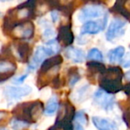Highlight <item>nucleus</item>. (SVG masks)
I'll use <instances>...</instances> for the list:
<instances>
[{
  "instance_id": "obj_26",
  "label": "nucleus",
  "mask_w": 130,
  "mask_h": 130,
  "mask_svg": "<svg viewBox=\"0 0 130 130\" xmlns=\"http://www.w3.org/2000/svg\"><path fill=\"white\" fill-rule=\"evenodd\" d=\"M42 4L45 5L51 11L52 10H60L61 8V4L58 0H39Z\"/></svg>"
},
{
  "instance_id": "obj_25",
  "label": "nucleus",
  "mask_w": 130,
  "mask_h": 130,
  "mask_svg": "<svg viewBox=\"0 0 130 130\" xmlns=\"http://www.w3.org/2000/svg\"><path fill=\"white\" fill-rule=\"evenodd\" d=\"M30 124L27 123L26 121H23L21 120H18V119L13 118V120L11 122V127L13 130H23L27 127H28Z\"/></svg>"
},
{
  "instance_id": "obj_12",
  "label": "nucleus",
  "mask_w": 130,
  "mask_h": 130,
  "mask_svg": "<svg viewBox=\"0 0 130 130\" xmlns=\"http://www.w3.org/2000/svg\"><path fill=\"white\" fill-rule=\"evenodd\" d=\"M63 62V58L62 56L58 54H55L52 55V57L48 58H45L41 66V68H40V71L38 72V74H45V73L49 72L50 70H52L54 67H59L60 65L62 64Z\"/></svg>"
},
{
  "instance_id": "obj_33",
  "label": "nucleus",
  "mask_w": 130,
  "mask_h": 130,
  "mask_svg": "<svg viewBox=\"0 0 130 130\" xmlns=\"http://www.w3.org/2000/svg\"><path fill=\"white\" fill-rule=\"evenodd\" d=\"M122 89H123L124 92H125L126 94L127 95V96H129V95H130V82L125 86V87L122 88Z\"/></svg>"
},
{
  "instance_id": "obj_5",
  "label": "nucleus",
  "mask_w": 130,
  "mask_h": 130,
  "mask_svg": "<svg viewBox=\"0 0 130 130\" xmlns=\"http://www.w3.org/2000/svg\"><path fill=\"white\" fill-rule=\"evenodd\" d=\"M126 24H127V22L125 20L117 17L112 19V21H111L109 27H108L107 31H106V40L109 42H112L114 39L123 36V34L125 33L124 27H125Z\"/></svg>"
},
{
  "instance_id": "obj_35",
  "label": "nucleus",
  "mask_w": 130,
  "mask_h": 130,
  "mask_svg": "<svg viewBox=\"0 0 130 130\" xmlns=\"http://www.w3.org/2000/svg\"><path fill=\"white\" fill-rule=\"evenodd\" d=\"M123 77L125 78V80H127V82H130V70L127 71V73H125V74H123Z\"/></svg>"
},
{
  "instance_id": "obj_21",
  "label": "nucleus",
  "mask_w": 130,
  "mask_h": 130,
  "mask_svg": "<svg viewBox=\"0 0 130 130\" xmlns=\"http://www.w3.org/2000/svg\"><path fill=\"white\" fill-rule=\"evenodd\" d=\"M88 69H89V72L92 74H102L105 70V67H104V64H102L99 61H94V60H91L89 63L87 64Z\"/></svg>"
},
{
  "instance_id": "obj_24",
  "label": "nucleus",
  "mask_w": 130,
  "mask_h": 130,
  "mask_svg": "<svg viewBox=\"0 0 130 130\" xmlns=\"http://www.w3.org/2000/svg\"><path fill=\"white\" fill-rule=\"evenodd\" d=\"M87 58L89 60H94V61L102 62L104 60V56H103V53L100 52L98 49L92 48L89 51V52H88Z\"/></svg>"
},
{
  "instance_id": "obj_16",
  "label": "nucleus",
  "mask_w": 130,
  "mask_h": 130,
  "mask_svg": "<svg viewBox=\"0 0 130 130\" xmlns=\"http://www.w3.org/2000/svg\"><path fill=\"white\" fill-rule=\"evenodd\" d=\"M74 114H75V108L74 107L72 104L67 101L63 104L62 107L60 108L59 114H58L57 120H64L67 121L72 122V120L74 118Z\"/></svg>"
},
{
  "instance_id": "obj_7",
  "label": "nucleus",
  "mask_w": 130,
  "mask_h": 130,
  "mask_svg": "<svg viewBox=\"0 0 130 130\" xmlns=\"http://www.w3.org/2000/svg\"><path fill=\"white\" fill-rule=\"evenodd\" d=\"M94 102L96 105L100 106L102 109L105 110L106 111L112 109L114 105V98L111 94L104 91L103 89H98L94 93Z\"/></svg>"
},
{
  "instance_id": "obj_11",
  "label": "nucleus",
  "mask_w": 130,
  "mask_h": 130,
  "mask_svg": "<svg viewBox=\"0 0 130 130\" xmlns=\"http://www.w3.org/2000/svg\"><path fill=\"white\" fill-rule=\"evenodd\" d=\"M56 39L58 43H61L64 46H70L74 41V36L72 31L71 24L62 25L58 27Z\"/></svg>"
},
{
  "instance_id": "obj_10",
  "label": "nucleus",
  "mask_w": 130,
  "mask_h": 130,
  "mask_svg": "<svg viewBox=\"0 0 130 130\" xmlns=\"http://www.w3.org/2000/svg\"><path fill=\"white\" fill-rule=\"evenodd\" d=\"M17 18L15 12V8H12L7 11L6 15L5 16L3 20V26H2V31L7 36H10L12 33L13 28L16 27V25L20 22Z\"/></svg>"
},
{
  "instance_id": "obj_22",
  "label": "nucleus",
  "mask_w": 130,
  "mask_h": 130,
  "mask_svg": "<svg viewBox=\"0 0 130 130\" xmlns=\"http://www.w3.org/2000/svg\"><path fill=\"white\" fill-rule=\"evenodd\" d=\"M48 130H74L72 122L64 120H57L55 124Z\"/></svg>"
},
{
  "instance_id": "obj_28",
  "label": "nucleus",
  "mask_w": 130,
  "mask_h": 130,
  "mask_svg": "<svg viewBox=\"0 0 130 130\" xmlns=\"http://www.w3.org/2000/svg\"><path fill=\"white\" fill-rule=\"evenodd\" d=\"M74 120L80 125H88V116L83 111H79L75 112Z\"/></svg>"
},
{
  "instance_id": "obj_18",
  "label": "nucleus",
  "mask_w": 130,
  "mask_h": 130,
  "mask_svg": "<svg viewBox=\"0 0 130 130\" xmlns=\"http://www.w3.org/2000/svg\"><path fill=\"white\" fill-rule=\"evenodd\" d=\"M124 55H125V48L123 46H118L110 51L108 52L107 56L110 63L118 64L121 61Z\"/></svg>"
},
{
  "instance_id": "obj_13",
  "label": "nucleus",
  "mask_w": 130,
  "mask_h": 130,
  "mask_svg": "<svg viewBox=\"0 0 130 130\" xmlns=\"http://www.w3.org/2000/svg\"><path fill=\"white\" fill-rule=\"evenodd\" d=\"M65 56L74 63H82L85 60V52L82 49L74 46H67L65 51Z\"/></svg>"
},
{
  "instance_id": "obj_30",
  "label": "nucleus",
  "mask_w": 130,
  "mask_h": 130,
  "mask_svg": "<svg viewBox=\"0 0 130 130\" xmlns=\"http://www.w3.org/2000/svg\"><path fill=\"white\" fill-rule=\"evenodd\" d=\"M60 18L59 11L58 10H52L51 11V19H52L53 23H56L58 21Z\"/></svg>"
},
{
  "instance_id": "obj_34",
  "label": "nucleus",
  "mask_w": 130,
  "mask_h": 130,
  "mask_svg": "<svg viewBox=\"0 0 130 130\" xmlns=\"http://www.w3.org/2000/svg\"><path fill=\"white\" fill-rule=\"evenodd\" d=\"M123 67H125V68H128V67H130V58H128L127 59H126L125 61H124Z\"/></svg>"
},
{
  "instance_id": "obj_23",
  "label": "nucleus",
  "mask_w": 130,
  "mask_h": 130,
  "mask_svg": "<svg viewBox=\"0 0 130 130\" xmlns=\"http://www.w3.org/2000/svg\"><path fill=\"white\" fill-rule=\"evenodd\" d=\"M80 75L77 67H71L68 70V83L70 87H74L80 80Z\"/></svg>"
},
{
  "instance_id": "obj_6",
  "label": "nucleus",
  "mask_w": 130,
  "mask_h": 130,
  "mask_svg": "<svg viewBox=\"0 0 130 130\" xmlns=\"http://www.w3.org/2000/svg\"><path fill=\"white\" fill-rule=\"evenodd\" d=\"M107 22V14H104V18L99 21H85L80 27V35H96L105 28Z\"/></svg>"
},
{
  "instance_id": "obj_40",
  "label": "nucleus",
  "mask_w": 130,
  "mask_h": 130,
  "mask_svg": "<svg viewBox=\"0 0 130 130\" xmlns=\"http://www.w3.org/2000/svg\"><path fill=\"white\" fill-rule=\"evenodd\" d=\"M20 1H21V0H20Z\"/></svg>"
},
{
  "instance_id": "obj_32",
  "label": "nucleus",
  "mask_w": 130,
  "mask_h": 130,
  "mask_svg": "<svg viewBox=\"0 0 130 130\" xmlns=\"http://www.w3.org/2000/svg\"><path fill=\"white\" fill-rule=\"evenodd\" d=\"M85 3H92L94 5H101L104 2V0H82Z\"/></svg>"
},
{
  "instance_id": "obj_19",
  "label": "nucleus",
  "mask_w": 130,
  "mask_h": 130,
  "mask_svg": "<svg viewBox=\"0 0 130 130\" xmlns=\"http://www.w3.org/2000/svg\"><path fill=\"white\" fill-rule=\"evenodd\" d=\"M39 25L43 28V37L45 40H51L55 36V30L47 20H39Z\"/></svg>"
},
{
  "instance_id": "obj_4",
  "label": "nucleus",
  "mask_w": 130,
  "mask_h": 130,
  "mask_svg": "<svg viewBox=\"0 0 130 130\" xmlns=\"http://www.w3.org/2000/svg\"><path fill=\"white\" fill-rule=\"evenodd\" d=\"M105 14L104 9L100 5H90L83 7L78 13V20L80 22L90 21L92 19L100 18Z\"/></svg>"
},
{
  "instance_id": "obj_38",
  "label": "nucleus",
  "mask_w": 130,
  "mask_h": 130,
  "mask_svg": "<svg viewBox=\"0 0 130 130\" xmlns=\"http://www.w3.org/2000/svg\"><path fill=\"white\" fill-rule=\"evenodd\" d=\"M1 2H7V1H12V0H0Z\"/></svg>"
},
{
  "instance_id": "obj_37",
  "label": "nucleus",
  "mask_w": 130,
  "mask_h": 130,
  "mask_svg": "<svg viewBox=\"0 0 130 130\" xmlns=\"http://www.w3.org/2000/svg\"><path fill=\"white\" fill-rule=\"evenodd\" d=\"M74 130H84V129H83V127H82V126L80 125V124L76 123L75 126L74 127Z\"/></svg>"
},
{
  "instance_id": "obj_15",
  "label": "nucleus",
  "mask_w": 130,
  "mask_h": 130,
  "mask_svg": "<svg viewBox=\"0 0 130 130\" xmlns=\"http://www.w3.org/2000/svg\"><path fill=\"white\" fill-rule=\"evenodd\" d=\"M92 122L98 130H118L116 123L107 118L95 116L92 118Z\"/></svg>"
},
{
  "instance_id": "obj_14",
  "label": "nucleus",
  "mask_w": 130,
  "mask_h": 130,
  "mask_svg": "<svg viewBox=\"0 0 130 130\" xmlns=\"http://www.w3.org/2000/svg\"><path fill=\"white\" fill-rule=\"evenodd\" d=\"M16 53L19 60L23 63L29 61L31 55V47L27 42H20L16 44Z\"/></svg>"
},
{
  "instance_id": "obj_36",
  "label": "nucleus",
  "mask_w": 130,
  "mask_h": 130,
  "mask_svg": "<svg viewBox=\"0 0 130 130\" xmlns=\"http://www.w3.org/2000/svg\"><path fill=\"white\" fill-rule=\"evenodd\" d=\"M7 116V112L5 111H0V121Z\"/></svg>"
},
{
  "instance_id": "obj_2",
  "label": "nucleus",
  "mask_w": 130,
  "mask_h": 130,
  "mask_svg": "<svg viewBox=\"0 0 130 130\" xmlns=\"http://www.w3.org/2000/svg\"><path fill=\"white\" fill-rule=\"evenodd\" d=\"M122 78L123 73L118 67H111L105 68L99 79L101 89L110 94H115L122 89Z\"/></svg>"
},
{
  "instance_id": "obj_27",
  "label": "nucleus",
  "mask_w": 130,
  "mask_h": 130,
  "mask_svg": "<svg viewBox=\"0 0 130 130\" xmlns=\"http://www.w3.org/2000/svg\"><path fill=\"white\" fill-rule=\"evenodd\" d=\"M74 5L73 2H69V3L66 4L64 5H61V8H60V12H62V13L65 16L68 18H71L73 12H74Z\"/></svg>"
},
{
  "instance_id": "obj_29",
  "label": "nucleus",
  "mask_w": 130,
  "mask_h": 130,
  "mask_svg": "<svg viewBox=\"0 0 130 130\" xmlns=\"http://www.w3.org/2000/svg\"><path fill=\"white\" fill-rule=\"evenodd\" d=\"M51 83H52V86L54 89H58V88H59L60 86H61V79L58 76V74H56V75L52 79Z\"/></svg>"
},
{
  "instance_id": "obj_17",
  "label": "nucleus",
  "mask_w": 130,
  "mask_h": 130,
  "mask_svg": "<svg viewBox=\"0 0 130 130\" xmlns=\"http://www.w3.org/2000/svg\"><path fill=\"white\" fill-rule=\"evenodd\" d=\"M127 0H116L111 7V11L115 13H119L127 20H130V12L126 8V3Z\"/></svg>"
},
{
  "instance_id": "obj_8",
  "label": "nucleus",
  "mask_w": 130,
  "mask_h": 130,
  "mask_svg": "<svg viewBox=\"0 0 130 130\" xmlns=\"http://www.w3.org/2000/svg\"><path fill=\"white\" fill-rule=\"evenodd\" d=\"M32 91V89L28 86H23V87H14V86H8L4 90L5 98L9 101H16L23 96L29 95Z\"/></svg>"
},
{
  "instance_id": "obj_39",
  "label": "nucleus",
  "mask_w": 130,
  "mask_h": 130,
  "mask_svg": "<svg viewBox=\"0 0 130 130\" xmlns=\"http://www.w3.org/2000/svg\"><path fill=\"white\" fill-rule=\"evenodd\" d=\"M0 130H7L6 128H0Z\"/></svg>"
},
{
  "instance_id": "obj_3",
  "label": "nucleus",
  "mask_w": 130,
  "mask_h": 130,
  "mask_svg": "<svg viewBox=\"0 0 130 130\" xmlns=\"http://www.w3.org/2000/svg\"><path fill=\"white\" fill-rule=\"evenodd\" d=\"M35 24L30 21H21L13 28L11 36L17 40H30L35 36Z\"/></svg>"
},
{
  "instance_id": "obj_31",
  "label": "nucleus",
  "mask_w": 130,
  "mask_h": 130,
  "mask_svg": "<svg viewBox=\"0 0 130 130\" xmlns=\"http://www.w3.org/2000/svg\"><path fill=\"white\" fill-rule=\"evenodd\" d=\"M27 74H23V75H21V76H18V77H15L13 80V83L15 84H21L25 80L27 79Z\"/></svg>"
},
{
  "instance_id": "obj_1",
  "label": "nucleus",
  "mask_w": 130,
  "mask_h": 130,
  "mask_svg": "<svg viewBox=\"0 0 130 130\" xmlns=\"http://www.w3.org/2000/svg\"><path fill=\"white\" fill-rule=\"evenodd\" d=\"M43 112V104L40 101L25 102L19 104L12 110L14 118L27 123H35Z\"/></svg>"
},
{
  "instance_id": "obj_9",
  "label": "nucleus",
  "mask_w": 130,
  "mask_h": 130,
  "mask_svg": "<svg viewBox=\"0 0 130 130\" xmlns=\"http://www.w3.org/2000/svg\"><path fill=\"white\" fill-rule=\"evenodd\" d=\"M17 65L12 59L0 58V82L10 79L15 74Z\"/></svg>"
},
{
  "instance_id": "obj_20",
  "label": "nucleus",
  "mask_w": 130,
  "mask_h": 130,
  "mask_svg": "<svg viewBox=\"0 0 130 130\" xmlns=\"http://www.w3.org/2000/svg\"><path fill=\"white\" fill-rule=\"evenodd\" d=\"M58 108V98L55 96H53L52 98H51L49 99V101L47 102L45 108L43 109V113L45 115H53L57 111Z\"/></svg>"
}]
</instances>
